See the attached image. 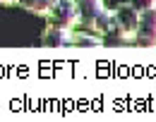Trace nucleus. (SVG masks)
I'll return each instance as SVG.
<instances>
[{
	"instance_id": "obj_1",
	"label": "nucleus",
	"mask_w": 156,
	"mask_h": 122,
	"mask_svg": "<svg viewBox=\"0 0 156 122\" xmlns=\"http://www.w3.org/2000/svg\"><path fill=\"white\" fill-rule=\"evenodd\" d=\"M46 19L51 26H60V29H72L79 22V7L75 0H58L51 12L46 15Z\"/></svg>"
},
{
	"instance_id": "obj_2",
	"label": "nucleus",
	"mask_w": 156,
	"mask_h": 122,
	"mask_svg": "<svg viewBox=\"0 0 156 122\" xmlns=\"http://www.w3.org/2000/svg\"><path fill=\"white\" fill-rule=\"evenodd\" d=\"M113 12H115V19H118L120 31H122L127 39H135L137 26H139V19H142V12H139V10H135L130 2H120Z\"/></svg>"
},
{
	"instance_id": "obj_3",
	"label": "nucleus",
	"mask_w": 156,
	"mask_h": 122,
	"mask_svg": "<svg viewBox=\"0 0 156 122\" xmlns=\"http://www.w3.org/2000/svg\"><path fill=\"white\" fill-rule=\"evenodd\" d=\"M135 41L142 48H156V7L142 12V19L137 26Z\"/></svg>"
},
{
	"instance_id": "obj_4",
	"label": "nucleus",
	"mask_w": 156,
	"mask_h": 122,
	"mask_svg": "<svg viewBox=\"0 0 156 122\" xmlns=\"http://www.w3.org/2000/svg\"><path fill=\"white\" fill-rule=\"evenodd\" d=\"M41 43L46 48H65V46H72V31L70 29H60V26H46Z\"/></svg>"
},
{
	"instance_id": "obj_5",
	"label": "nucleus",
	"mask_w": 156,
	"mask_h": 122,
	"mask_svg": "<svg viewBox=\"0 0 156 122\" xmlns=\"http://www.w3.org/2000/svg\"><path fill=\"white\" fill-rule=\"evenodd\" d=\"M91 31H96V34H106V36L122 34V31H120V26H118L115 12H108L106 7L98 12V17L94 19V24H91ZM122 36H125V34H122Z\"/></svg>"
},
{
	"instance_id": "obj_6",
	"label": "nucleus",
	"mask_w": 156,
	"mask_h": 122,
	"mask_svg": "<svg viewBox=\"0 0 156 122\" xmlns=\"http://www.w3.org/2000/svg\"><path fill=\"white\" fill-rule=\"evenodd\" d=\"M77 7H79V22L91 29L94 19L98 17V12L103 10V2L101 0H84V2H77Z\"/></svg>"
},
{
	"instance_id": "obj_7",
	"label": "nucleus",
	"mask_w": 156,
	"mask_h": 122,
	"mask_svg": "<svg viewBox=\"0 0 156 122\" xmlns=\"http://www.w3.org/2000/svg\"><path fill=\"white\" fill-rule=\"evenodd\" d=\"M55 2H58V0H17V5H20V7L29 10L31 15H41V17H46Z\"/></svg>"
},
{
	"instance_id": "obj_8",
	"label": "nucleus",
	"mask_w": 156,
	"mask_h": 122,
	"mask_svg": "<svg viewBox=\"0 0 156 122\" xmlns=\"http://www.w3.org/2000/svg\"><path fill=\"white\" fill-rule=\"evenodd\" d=\"M72 46H82V48H101L103 41L91 34H72Z\"/></svg>"
},
{
	"instance_id": "obj_9",
	"label": "nucleus",
	"mask_w": 156,
	"mask_h": 122,
	"mask_svg": "<svg viewBox=\"0 0 156 122\" xmlns=\"http://www.w3.org/2000/svg\"><path fill=\"white\" fill-rule=\"evenodd\" d=\"M135 10H139V12H147V10H154L156 7V0H127Z\"/></svg>"
},
{
	"instance_id": "obj_10",
	"label": "nucleus",
	"mask_w": 156,
	"mask_h": 122,
	"mask_svg": "<svg viewBox=\"0 0 156 122\" xmlns=\"http://www.w3.org/2000/svg\"><path fill=\"white\" fill-rule=\"evenodd\" d=\"M0 5H17V0H0Z\"/></svg>"
},
{
	"instance_id": "obj_11",
	"label": "nucleus",
	"mask_w": 156,
	"mask_h": 122,
	"mask_svg": "<svg viewBox=\"0 0 156 122\" xmlns=\"http://www.w3.org/2000/svg\"><path fill=\"white\" fill-rule=\"evenodd\" d=\"M75 2H84V0H75Z\"/></svg>"
}]
</instances>
